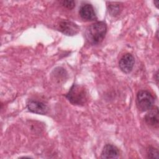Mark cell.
Returning <instances> with one entry per match:
<instances>
[{
    "label": "cell",
    "mask_w": 159,
    "mask_h": 159,
    "mask_svg": "<svg viewBox=\"0 0 159 159\" xmlns=\"http://www.w3.org/2000/svg\"><path fill=\"white\" fill-rule=\"evenodd\" d=\"M119 151L117 147L112 144H106L102 150L101 158H117L119 157Z\"/></svg>",
    "instance_id": "9"
},
{
    "label": "cell",
    "mask_w": 159,
    "mask_h": 159,
    "mask_svg": "<svg viewBox=\"0 0 159 159\" xmlns=\"http://www.w3.org/2000/svg\"><path fill=\"white\" fill-rule=\"evenodd\" d=\"M80 17L85 20H94L97 19L93 6L89 3L83 4L79 9Z\"/></svg>",
    "instance_id": "6"
},
{
    "label": "cell",
    "mask_w": 159,
    "mask_h": 159,
    "mask_svg": "<svg viewBox=\"0 0 159 159\" xmlns=\"http://www.w3.org/2000/svg\"><path fill=\"white\" fill-rule=\"evenodd\" d=\"M61 5L68 9H72L75 6V2L74 1H61Z\"/></svg>",
    "instance_id": "12"
},
{
    "label": "cell",
    "mask_w": 159,
    "mask_h": 159,
    "mask_svg": "<svg viewBox=\"0 0 159 159\" xmlns=\"http://www.w3.org/2000/svg\"><path fill=\"white\" fill-rule=\"evenodd\" d=\"M65 97L72 104L83 106L87 102L88 93L83 86L74 84L66 94Z\"/></svg>",
    "instance_id": "2"
},
{
    "label": "cell",
    "mask_w": 159,
    "mask_h": 159,
    "mask_svg": "<svg viewBox=\"0 0 159 159\" xmlns=\"http://www.w3.org/2000/svg\"><path fill=\"white\" fill-rule=\"evenodd\" d=\"M155 76H156V77H155V80H156V81H157V83L158 84V71L156 72V73L155 74Z\"/></svg>",
    "instance_id": "13"
},
{
    "label": "cell",
    "mask_w": 159,
    "mask_h": 159,
    "mask_svg": "<svg viewBox=\"0 0 159 159\" xmlns=\"http://www.w3.org/2000/svg\"><path fill=\"white\" fill-rule=\"evenodd\" d=\"M27 109L33 113L38 114H45L48 111V107L43 102L37 100H29L27 103Z\"/></svg>",
    "instance_id": "7"
},
{
    "label": "cell",
    "mask_w": 159,
    "mask_h": 159,
    "mask_svg": "<svg viewBox=\"0 0 159 159\" xmlns=\"http://www.w3.org/2000/svg\"><path fill=\"white\" fill-rule=\"evenodd\" d=\"M154 98L153 95L147 90H140L136 97V105L137 108L143 112L150 110L153 107Z\"/></svg>",
    "instance_id": "3"
},
{
    "label": "cell",
    "mask_w": 159,
    "mask_h": 159,
    "mask_svg": "<svg viewBox=\"0 0 159 159\" xmlns=\"http://www.w3.org/2000/svg\"><path fill=\"white\" fill-rule=\"evenodd\" d=\"M108 11L111 16H117L119 13L120 11L119 4L116 2L110 4V5L108 6Z\"/></svg>",
    "instance_id": "10"
},
{
    "label": "cell",
    "mask_w": 159,
    "mask_h": 159,
    "mask_svg": "<svg viewBox=\"0 0 159 159\" xmlns=\"http://www.w3.org/2000/svg\"><path fill=\"white\" fill-rule=\"evenodd\" d=\"M106 32V24L103 21H97L87 28L85 36L89 43L96 45L103 40Z\"/></svg>",
    "instance_id": "1"
},
{
    "label": "cell",
    "mask_w": 159,
    "mask_h": 159,
    "mask_svg": "<svg viewBox=\"0 0 159 159\" xmlns=\"http://www.w3.org/2000/svg\"><path fill=\"white\" fill-rule=\"evenodd\" d=\"M158 2H159V1H158V0L153 1V3L155 4V6H156L157 7V6H158Z\"/></svg>",
    "instance_id": "14"
},
{
    "label": "cell",
    "mask_w": 159,
    "mask_h": 159,
    "mask_svg": "<svg viewBox=\"0 0 159 159\" xmlns=\"http://www.w3.org/2000/svg\"><path fill=\"white\" fill-rule=\"evenodd\" d=\"M145 114L144 120L146 124L154 128H157L159 124V112L157 107H152Z\"/></svg>",
    "instance_id": "8"
},
{
    "label": "cell",
    "mask_w": 159,
    "mask_h": 159,
    "mask_svg": "<svg viewBox=\"0 0 159 159\" xmlns=\"http://www.w3.org/2000/svg\"><path fill=\"white\" fill-rule=\"evenodd\" d=\"M147 155L150 158H158V150L153 147H149L147 149Z\"/></svg>",
    "instance_id": "11"
},
{
    "label": "cell",
    "mask_w": 159,
    "mask_h": 159,
    "mask_svg": "<svg viewBox=\"0 0 159 159\" xmlns=\"http://www.w3.org/2000/svg\"><path fill=\"white\" fill-rule=\"evenodd\" d=\"M58 30L66 35L73 36L78 33L80 27L72 21L61 20L58 23Z\"/></svg>",
    "instance_id": "4"
},
{
    "label": "cell",
    "mask_w": 159,
    "mask_h": 159,
    "mask_svg": "<svg viewBox=\"0 0 159 159\" xmlns=\"http://www.w3.org/2000/svg\"><path fill=\"white\" fill-rule=\"evenodd\" d=\"M135 63L134 56L129 53H125L122 56L119 61V66L124 73H129L132 71Z\"/></svg>",
    "instance_id": "5"
}]
</instances>
